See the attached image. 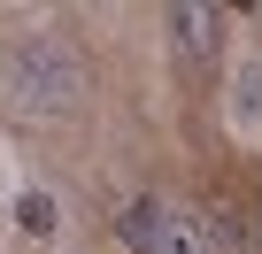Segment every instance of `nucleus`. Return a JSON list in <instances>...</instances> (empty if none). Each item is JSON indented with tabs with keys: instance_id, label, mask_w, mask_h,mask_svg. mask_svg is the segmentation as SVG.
Segmentation results:
<instances>
[{
	"instance_id": "obj_1",
	"label": "nucleus",
	"mask_w": 262,
	"mask_h": 254,
	"mask_svg": "<svg viewBox=\"0 0 262 254\" xmlns=\"http://www.w3.org/2000/svg\"><path fill=\"white\" fill-rule=\"evenodd\" d=\"M0 100H8L16 116H70L77 108V70L54 47L24 39V47L0 54Z\"/></svg>"
},
{
	"instance_id": "obj_3",
	"label": "nucleus",
	"mask_w": 262,
	"mask_h": 254,
	"mask_svg": "<svg viewBox=\"0 0 262 254\" xmlns=\"http://www.w3.org/2000/svg\"><path fill=\"white\" fill-rule=\"evenodd\" d=\"M123 239L139 246V254H201V231H193L178 208H155V200L123 216Z\"/></svg>"
},
{
	"instance_id": "obj_2",
	"label": "nucleus",
	"mask_w": 262,
	"mask_h": 254,
	"mask_svg": "<svg viewBox=\"0 0 262 254\" xmlns=\"http://www.w3.org/2000/svg\"><path fill=\"white\" fill-rule=\"evenodd\" d=\"M208 239L224 254H262V193L239 185V177L208 185Z\"/></svg>"
}]
</instances>
